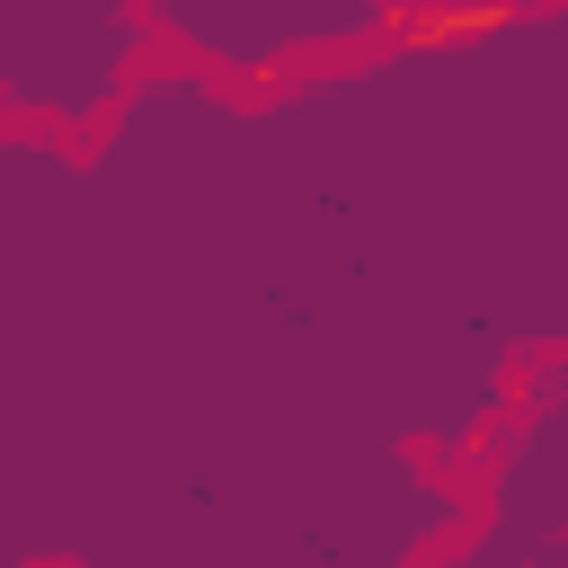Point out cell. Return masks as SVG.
<instances>
[{
  "mask_svg": "<svg viewBox=\"0 0 568 568\" xmlns=\"http://www.w3.org/2000/svg\"><path fill=\"white\" fill-rule=\"evenodd\" d=\"M497 27H515V9H417V18H399V36H417V44H462V36H497Z\"/></svg>",
  "mask_w": 568,
  "mask_h": 568,
  "instance_id": "cell-1",
  "label": "cell"
}]
</instances>
